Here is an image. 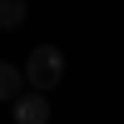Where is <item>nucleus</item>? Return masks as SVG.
I'll return each mask as SVG.
<instances>
[{
  "label": "nucleus",
  "mask_w": 124,
  "mask_h": 124,
  "mask_svg": "<svg viewBox=\"0 0 124 124\" xmlns=\"http://www.w3.org/2000/svg\"><path fill=\"white\" fill-rule=\"evenodd\" d=\"M25 20V0H0V30H15Z\"/></svg>",
  "instance_id": "4"
},
{
  "label": "nucleus",
  "mask_w": 124,
  "mask_h": 124,
  "mask_svg": "<svg viewBox=\"0 0 124 124\" xmlns=\"http://www.w3.org/2000/svg\"><path fill=\"white\" fill-rule=\"evenodd\" d=\"M45 119H50V104H45V94H40V89H30V94L15 104V124H45Z\"/></svg>",
  "instance_id": "2"
},
{
  "label": "nucleus",
  "mask_w": 124,
  "mask_h": 124,
  "mask_svg": "<svg viewBox=\"0 0 124 124\" xmlns=\"http://www.w3.org/2000/svg\"><path fill=\"white\" fill-rule=\"evenodd\" d=\"M60 75H65V55H60L55 45H40V50H30V60H25V79H30V89H55L60 85Z\"/></svg>",
  "instance_id": "1"
},
{
  "label": "nucleus",
  "mask_w": 124,
  "mask_h": 124,
  "mask_svg": "<svg viewBox=\"0 0 124 124\" xmlns=\"http://www.w3.org/2000/svg\"><path fill=\"white\" fill-rule=\"evenodd\" d=\"M0 99H10V104L25 99V70L20 65H0Z\"/></svg>",
  "instance_id": "3"
}]
</instances>
